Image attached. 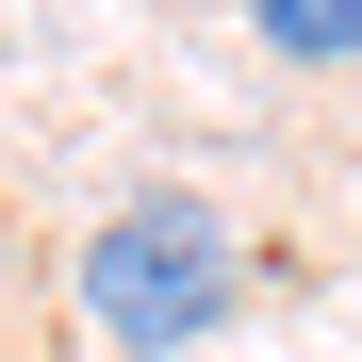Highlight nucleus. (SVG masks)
I'll return each mask as SVG.
<instances>
[{
	"mask_svg": "<svg viewBox=\"0 0 362 362\" xmlns=\"http://www.w3.org/2000/svg\"><path fill=\"white\" fill-rule=\"evenodd\" d=\"M83 329L115 362H181V346H214L230 313H247V230H230V198H198V181H148V198H115L83 230Z\"/></svg>",
	"mask_w": 362,
	"mask_h": 362,
	"instance_id": "1",
	"label": "nucleus"
},
{
	"mask_svg": "<svg viewBox=\"0 0 362 362\" xmlns=\"http://www.w3.org/2000/svg\"><path fill=\"white\" fill-rule=\"evenodd\" d=\"M247 33L280 66H362V0H247Z\"/></svg>",
	"mask_w": 362,
	"mask_h": 362,
	"instance_id": "2",
	"label": "nucleus"
}]
</instances>
